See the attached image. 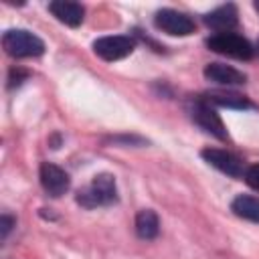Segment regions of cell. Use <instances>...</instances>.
I'll return each instance as SVG.
<instances>
[{
    "label": "cell",
    "instance_id": "cell-6",
    "mask_svg": "<svg viewBox=\"0 0 259 259\" xmlns=\"http://www.w3.org/2000/svg\"><path fill=\"white\" fill-rule=\"evenodd\" d=\"M136 47V40L130 34H115V36H101L93 42V51L103 61H119L127 57Z\"/></svg>",
    "mask_w": 259,
    "mask_h": 259
},
{
    "label": "cell",
    "instance_id": "cell-2",
    "mask_svg": "<svg viewBox=\"0 0 259 259\" xmlns=\"http://www.w3.org/2000/svg\"><path fill=\"white\" fill-rule=\"evenodd\" d=\"M2 47L4 51L14 59H28V57H40L45 53V42L22 28H10L2 34Z\"/></svg>",
    "mask_w": 259,
    "mask_h": 259
},
{
    "label": "cell",
    "instance_id": "cell-13",
    "mask_svg": "<svg viewBox=\"0 0 259 259\" xmlns=\"http://www.w3.org/2000/svg\"><path fill=\"white\" fill-rule=\"evenodd\" d=\"M204 99L212 105H221V107H231V109H247L251 107V101L239 93L233 91H210L204 95Z\"/></svg>",
    "mask_w": 259,
    "mask_h": 259
},
{
    "label": "cell",
    "instance_id": "cell-8",
    "mask_svg": "<svg viewBox=\"0 0 259 259\" xmlns=\"http://www.w3.org/2000/svg\"><path fill=\"white\" fill-rule=\"evenodd\" d=\"M40 184H42L47 194L57 198L69 190L71 180H69V174L61 166L51 164V162H42L40 164Z\"/></svg>",
    "mask_w": 259,
    "mask_h": 259
},
{
    "label": "cell",
    "instance_id": "cell-1",
    "mask_svg": "<svg viewBox=\"0 0 259 259\" xmlns=\"http://www.w3.org/2000/svg\"><path fill=\"white\" fill-rule=\"evenodd\" d=\"M117 200V186L115 178L107 172L93 176V180L83 186L77 192V202L83 208H97V206H109Z\"/></svg>",
    "mask_w": 259,
    "mask_h": 259
},
{
    "label": "cell",
    "instance_id": "cell-17",
    "mask_svg": "<svg viewBox=\"0 0 259 259\" xmlns=\"http://www.w3.org/2000/svg\"><path fill=\"white\" fill-rule=\"evenodd\" d=\"M12 225H14V219H12V217H8V214H2V219H0V227H2V239H6V237H8V233H10Z\"/></svg>",
    "mask_w": 259,
    "mask_h": 259
},
{
    "label": "cell",
    "instance_id": "cell-15",
    "mask_svg": "<svg viewBox=\"0 0 259 259\" xmlns=\"http://www.w3.org/2000/svg\"><path fill=\"white\" fill-rule=\"evenodd\" d=\"M245 182L253 188V190H259V162L257 164H251L249 168H245Z\"/></svg>",
    "mask_w": 259,
    "mask_h": 259
},
{
    "label": "cell",
    "instance_id": "cell-18",
    "mask_svg": "<svg viewBox=\"0 0 259 259\" xmlns=\"http://www.w3.org/2000/svg\"><path fill=\"white\" fill-rule=\"evenodd\" d=\"M255 10H257V12H259V0H257V2H255Z\"/></svg>",
    "mask_w": 259,
    "mask_h": 259
},
{
    "label": "cell",
    "instance_id": "cell-5",
    "mask_svg": "<svg viewBox=\"0 0 259 259\" xmlns=\"http://www.w3.org/2000/svg\"><path fill=\"white\" fill-rule=\"evenodd\" d=\"M154 24L166 32V34H172V36H188L194 32L196 24L194 20L184 14V12H178V10H172V8H162L156 12L154 16Z\"/></svg>",
    "mask_w": 259,
    "mask_h": 259
},
{
    "label": "cell",
    "instance_id": "cell-9",
    "mask_svg": "<svg viewBox=\"0 0 259 259\" xmlns=\"http://www.w3.org/2000/svg\"><path fill=\"white\" fill-rule=\"evenodd\" d=\"M237 22H239V12H237V6L235 4H223V6L210 10L204 16V24L210 30H214L217 34L231 32V28H235Z\"/></svg>",
    "mask_w": 259,
    "mask_h": 259
},
{
    "label": "cell",
    "instance_id": "cell-12",
    "mask_svg": "<svg viewBox=\"0 0 259 259\" xmlns=\"http://www.w3.org/2000/svg\"><path fill=\"white\" fill-rule=\"evenodd\" d=\"M136 233L140 239H156L160 233V219L152 208H144L136 214Z\"/></svg>",
    "mask_w": 259,
    "mask_h": 259
},
{
    "label": "cell",
    "instance_id": "cell-3",
    "mask_svg": "<svg viewBox=\"0 0 259 259\" xmlns=\"http://www.w3.org/2000/svg\"><path fill=\"white\" fill-rule=\"evenodd\" d=\"M206 47L214 53L233 57V59H241V61H249L253 57V47L251 42L235 32H221V34H212L206 38Z\"/></svg>",
    "mask_w": 259,
    "mask_h": 259
},
{
    "label": "cell",
    "instance_id": "cell-4",
    "mask_svg": "<svg viewBox=\"0 0 259 259\" xmlns=\"http://www.w3.org/2000/svg\"><path fill=\"white\" fill-rule=\"evenodd\" d=\"M188 111H190V117L192 121L204 130L206 134L219 138V140H227V127L223 123V119L219 117V113L210 107V103L204 99V97H198L194 99L190 105H188Z\"/></svg>",
    "mask_w": 259,
    "mask_h": 259
},
{
    "label": "cell",
    "instance_id": "cell-11",
    "mask_svg": "<svg viewBox=\"0 0 259 259\" xmlns=\"http://www.w3.org/2000/svg\"><path fill=\"white\" fill-rule=\"evenodd\" d=\"M204 77L219 85H241L247 79L241 71H237L231 65H225V63H208L204 67Z\"/></svg>",
    "mask_w": 259,
    "mask_h": 259
},
{
    "label": "cell",
    "instance_id": "cell-19",
    "mask_svg": "<svg viewBox=\"0 0 259 259\" xmlns=\"http://www.w3.org/2000/svg\"><path fill=\"white\" fill-rule=\"evenodd\" d=\"M257 55H259V42H257Z\"/></svg>",
    "mask_w": 259,
    "mask_h": 259
},
{
    "label": "cell",
    "instance_id": "cell-16",
    "mask_svg": "<svg viewBox=\"0 0 259 259\" xmlns=\"http://www.w3.org/2000/svg\"><path fill=\"white\" fill-rule=\"evenodd\" d=\"M26 77H28L26 71H22V69H12V71H10V77H8V87L12 89L14 85H20Z\"/></svg>",
    "mask_w": 259,
    "mask_h": 259
},
{
    "label": "cell",
    "instance_id": "cell-14",
    "mask_svg": "<svg viewBox=\"0 0 259 259\" xmlns=\"http://www.w3.org/2000/svg\"><path fill=\"white\" fill-rule=\"evenodd\" d=\"M231 210L247 221L259 223V198L251 196V194H239L233 202H231Z\"/></svg>",
    "mask_w": 259,
    "mask_h": 259
},
{
    "label": "cell",
    "instance_id": "cell-10",
    "mask_svg": "<svg viewBox=\"0 0 259 259\" xmlns=\"http://www.w3.org/2000/svg\"><path fill=\"white\" fill-rule=\"evenodd\" d=\"M49 10L59 22L67 26H79L85 16V8L79 2H69V0H55L49 4Z\"/></svg>",
    "mask_w": 259,
    "mask_h": 259
},
{
    "label": "cell",
    "instance_id": "cell-7",
    "mask_svg": "<svg viewBox=\"0 0 259 259\" xmlns=\"http://www.w3.org/2000/svg\"><path fill=\"white\" fill-rule=\"evenodd\" d=\"M202 160L210 166H214L217 170H221L227 176L233 178H243L245 176V164L239 156L227 152V150H219V148H204L200 152Z\"/></svg>",
    "mask_w": 259,
    "mask_h": 259
}]
</instances>
